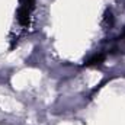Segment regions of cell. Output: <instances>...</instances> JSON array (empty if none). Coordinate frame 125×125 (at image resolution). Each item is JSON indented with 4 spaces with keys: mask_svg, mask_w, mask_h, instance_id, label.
<instances>
[{
    "mask_svg": "<svg viewBox=\"0 0 125 125\" xmlns=\"http://www.w3.org/2000/svg\"><path fill=\"white\" fill-rule=\"evenodd\" d=\"M33 7H35V0H21V6L18 9V22L21 26L23 28L29 26Z\"/></svg>",
    "mask_w": 125,
    "mask_h": 125,
    "instance_id": "6da1fadb",
    "label": "cell"
},
{
    "mask_svg": "<svg viewBox=\"0 0 125 125\" xmlns=\"http://www.w3.org/2000/svg\"><path fill=\"white\" fill-rule=\"evenodd\" d=\"M105 60V55L103 54H99V55H94L92 57L90 60H87L86 61V65H99V64H102Z\"/></svg>",
    "mask_w": 125,
    "mask_h": 125,
    "instance_id": "7a4b0ae2",
    "label": "cell"
},
{
    "mask_svg": "<svg viewBox=\"0 0 125 125\" xmlns=\"http://www.w3.org/2000/svg\"><path fill=\"white\" fill-rule=\"evenodd\" d=\"M112 22H114V16H112V13L108 10V12L103 15V23H105L106 26H111V25H112Z\"/></svg>",
    "mask_w": 125,
    "mask_h": 125,
    "instance_id": "3957f363",
    "label": "cell"
}]
</instances>
